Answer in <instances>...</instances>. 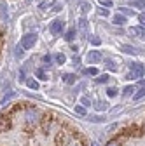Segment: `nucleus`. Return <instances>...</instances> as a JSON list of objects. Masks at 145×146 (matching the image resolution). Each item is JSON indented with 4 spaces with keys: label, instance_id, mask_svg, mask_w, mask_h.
<instances>
[{
    "label": "nucleus",
    "instance_id": "obj_8",
    "mask_svg": "<svg viewBox=\"0 0 145 146\" xmlns=\"http://www.w3.org/2000/svg\"><path fill=\"white\" fill-rule=\"evenodd\" d=\"M107 108H108V104L105 101H101V99H96L95 101V110H96V111H105Z\"/></svg>",
    "mask_w": 145,
    "mask_h": 146
},
{
    "label": "nucleus",
    "instance_id": "obj_19",
    "mask_svg": "<svg viewBox=\"0 0 145 146\" xmlns=\"http://www.w3.org/2000/svg\"><path fill=\"white\" fill-rule=\"evenodd\" d=\"M26 85H28L30 89H33V90H37V89H39V82H37V80H33V78H28V80H26Z\"/></svg>",
    "mask_w": 145,
    "mask_h": 146
},
{
    "label": "nucleus",
    "instance_id": "obj_1",
    "mask_svg": "<svg viewBox=\"0 0 145 146\" xmlns=\"http://www.w3.org/2000/svg\"><path fill=\"white\" fill-rule=\"evenodd\" d=\"M143 73H145V68L142 66V64H138V63H133L131 64V71L128 73V80H136V78H142L143 77Z\"/></svg>",
    "mask_w": 145,
    "mask_h": 146
},
{
    "label": "nucleus",
    "instance_id": "obj_20",
    "mask_svg": "<svg viewBox=\"0 0 145 146\" xmlns=\"http://www.w3.org/2000/svg\"><path fill=\"white\" fill-rule=\"evenodd\" d=\"M75 113L81 115V117H84V115H86V106H82V104H75Z\"/></svg>",
    "mask_w": 145,
    "mask_h": 146
},
{
    "label": "nucleus",
    "instance_id": "obj_28",
    "mask_svg": "<svg viewBox=\"0 0 145 146\" xmlns=\"http://www.w3.org/2000/svg\"><path fill=\"white\" fill-rule=\"evenodd\" d=\"M133 7H145V0H135V2H131Z\"/></svg>",
    "mask_w": 145,
    "mask_h": 146
},
{
    "label": "nucleus",
    "instance_id": "obj_34",
    "mask_svg": "<svg viewBox=\"0 0 145 146\" xmlns=\"http://www.w3.org/2000/svg\"><path fill=\"white\" fill-rule=\"evenodd\" d=\"M138 21L142 23V26H145V12H142V14L138 16Z\"/></svg>",
    "mask_w": 145,
    "mask_h": 146
},
{
    "label": "nucleus",
    "instance_id": "obj_37",
    "mask_svg": "<svg viewBox=\"0 0 145 146\" xmlns=\"http://www.w3.org/2000/svg\"><path fill=\"white\" fill-rule=\"evenodd\" d=\"M79 64H81V59L77 56H74V66H79Z\"/></svg>",
    "mask_w": 145,
    "mask_h": 146
},
{
    "label": "nucleus",
    "instance_id": "obj_5",
    "mask_svg": "<svg viewBox=\"0 0 145 146\" xmlns=\"http://www.w3.org/2000/svg\"><path fill=\"white\" fill-rule=\"evenodd\" d=\"M101 61V52L100 50H89L87 52V63H98Z\"/></svg>",
    "mask_w": 145,
    "mask_h": 146
},
{
    "label": "nucleus",
    "instance_id": "obj_17",
    "mask_svg": "<svg viewBox=\"0 0 145 146\" xmlns=\"http://www.w3.org/2000/svg\"><path fill=\"white\" fill-rule=\"evenodd\" d=\"M23 54H25V47H23V45H16L14 56H16V58H23Z\"/></svg>",
    "mask_w": 145,
    "mask_h": 146
},
{
    "label": "nucleus",
    "instance_id": "obj_6",
    "mask_svg": "<svg viewBox=\"0 0 145 146\" xmlns=\"http://www.w3.org/2000/svg\"><path fill=\"white\" fill-rule=\"evenodd\" d=\"M130 33L145 40V26H133V28H130Z\"/></svg>",
    "mask_w": 145,
    "mask_h": 146
},
{
    "label": "nucleus",
    "instance_id": "obj_11",
    "mask_svg": "<svg viewBox=\"0 0 145 146\" xmlns=\"http://www.w3.org/2000/svg\"><path fill=\"white\" fill-rule=\"evenodd\" d=\"M121 50L126 52V54H131V56H133V54H138V50L133 45H121Z\"/></svg>",
    "mask_w": 145,
    "mask_h": 146
},
{
    "label": "nucleus",
    "instance_id": "obj_4",
    "mask_svg": "<svg viewBox=\"0 0 145 146\" xmlns=\"http://www.w3.org/2000/svg\"><path fill=\"white\" fill-rule=\"evenodd\" d=\"M63 28H65V21L63 19H54L51 23V26H49V30H51L52 35H60L63 31Z\"/></svg>",
    "mask_w": 145,
    "mask_h": 146
},
{
    "label": "nucleus",
    "instance_id": "obj_35",
    "mask_svg": "<svg viewBox=\"0 0 145 146\" xmlns=\"http://www.w3.org/2000/svg\"><path fill=\"white\" fill-rule=\"evenodd\" d=\"M98 14H100V16H103V17H107V16H108V9H100V11H98Z\"/></svg>",
    "mask_w": 145,
    "mask_h": 146
},
{
    "label": "nucleus",
    "instance_id": "obj_30",
    "mask_svg": "<svg viewBox=\"0 0 145 146\" xmlns=\"http://www.w3.org/2000/svg\"><path fill=\"white\" fill-rule=\"evenodd\" d=\"M81 103H82V106H91V99H89L87 96H82Z\"/></svg>",
    "mask_w": 145,
    "mask_h": 146
},
{
    "label": "nucleus",
    "instance_id": "obj_33",
    "mask_svg": "<svg viewBox=\"0 0 145 146\" xmlns=\"http://www.w3.org/2000/svg\"><path fill=\"white\" fill-rule=\"evenodd\" d=\"M101 2V5H105V7H112V0H100Z\"/></svg>",
    "mask_w": 145,
    "mask_h": 146
},
{
    "label": "nucleus",
    "instance_id": "obj_16",
    "mask_svg": "<svg viewBox=\"0 0 145 146\" xmlns=\"http://www.w3.org/2000/svg\"><path fill=\"white\" fill-rule=\"evenodd\" d=\"M74 38H75V28H72V30H68V31H66L65 40H66V42H72Z\"/></svg>",
    "mask_w": 145,
    "mask_h": 146
},
{
    "label": "nucleus",
    "instance_id": "obj_36",
    "mask_svg": "<svg viewBox=\"0 0 145 146\" xmlns=\"http://www.w3.org/2000/svg\"><path fill=\"white\" fill-rule=\"evenodd\" d=\"M52 11H61V4L60 2H54L52 4Z\"/></svg>",
    "mask_w": 145,
    "mask_h": 146
},
{
    "label": "nucleus",
    "instance_id": "obj_7",
    "mask_svg": "<svg viewBox=\"0 0 145 146\" xmlns=\"http://www.w3.org/2000/svg\"><path fill=\"white\" fill-rule=\"evenodd\" d=\"M63 82L68 84V85H74L77 82V75H74V73H65V75H63Z\"/></svg>",
    "mask_w": 145,
    "mask_h": 146
},
{
    "label": "nucleus",
    "instance_id": "obj_38",
    "mask_svg": "<svg viewBox=\"0 0 145 146\" xmlns=\"http://www.w3.org/2000/svg\"><path fill=\"white\" fill-rule=\"evenodd\" d=\"M107 146H121V144H119V143H117V141H110V143H108V144H107Z\"/></svg>",
    "mask_w": 145,
    "mask_h": 146
},
{
    "label": "nucleus",
    "instance_id": "obj_3",
    "mask_svg": "<svg viewBox=\"0 0 145 146\" xmlns=\"http://www.w3.org/2000/svg\"><path fill=\"white\" fill-rule=\"evenodd\" d=\"M35 44H37V35H35V33H26L21 38V45L25 49H32Z\"/></svg>",
    "mask_w": 145,
    "mask_h": 146
},
{
    "label": "nucleus",
    "instance_id": "obj_24",
    "mask_svg": "<svg viewBox=\"0 0 145 146\" xmlns=\"http://www.w3.org/2000/svg\"><path fill=\"white\" fill-rule=\"evenodd\" d=\"M108 78H110L108 75H100V77L96 78V82H98V84H107V82H108Z\"/></svg>",
    "mask_w": 145,
    "mask_h": 146
},
{
    "label": "nucleus",
    "instance_id": "obj_27",
    "mask_svg": "<svg viewBox=\"0 0 145 146\" xmlns=\"http://www.w3.org/2000/svg\"><path fill=\"white\" fill-rule=\"evenodd\" d=\"M12 96H14V92H12V90H11V92H9L7 96H4V99H2V101H0V106H4V104H5V103H7V101H9V99L12 98Z\"/></svg>",
    "mask_w": 145,
    "mask_h": 146
},
{
    "label": "nucleus",
    "instance_id": "obj_2",
    "mask_svg": "<svg viewBox=\"0 0 145 146\" xmlns=\"http://www.w3.org/2000/svg\"><path fill=\"white\" fill-rule=\"evenodd\" d=\"M40 118V113H39V110H35V108H26V111H25V120L28 123H37Z\"/></svg>",
    "mask_w": 145,
    "mask_h": 146
},
{
    "label": "nucleus",
    "instance_id": "obj_18",
    "mask_svg": "<svg viewBox=\"0 0 145 146\" xmlns=\"http://www.w3.org/2000/svg\"><path fill=\"white\" fill-rule=\"evenodd\" d=\"M54 61H56L58 64H63L66 61V56H65V54H61V52H58L56 56H54Z\"/></svg>",
    "mask_w": 145,
    "mask_h": 146
},
{
    "label": "nucleus",
    "instance_id": "obj_31",
    "mask_svg": "<svg viewBox=\"0 0 145 146\" xmlns=\"http://www.w3.org/2000/svg\"><path fill=\"white\" fill-rule=\"evenodd\" d=\"M37 77H39L40 80H47V75H46L44 70H39V71H37Z\"/></svg>",
    "mask_w": 145,
    "mask_h": 146
},
{
    "label": "nucleus",
    "instance_id": "obj_21",
    "mask_svg": "<svg viewBox=\"0 0 145 146\" xmlns=\"http://www.w3.org/2000/svg\"><path fill=\"white\" fill-rule=\"evenodd\" d=\"M81 9H82V12H89L93 9V5H91V2H82L81 4Z\"/></svg>",
    "mask_w": 145,
    "mask_h": 146
},
{
    "label": "nucleus",
    "instance_id": "obj_14",
    "mask_svg": "<svg viewBox=\"0 0 145 146\" xmlns=\"http://www.w3.org/2000/svg\"><path fill=\"white\" fill-rule=\"evenodd\" d=\"M89 42H91V45L98 47L101 44V38H100V36H96V35H89Z\"/></svg>",
    "mask_w": 145,
    "mask_h": 146
},
{
    "label": "nucleus",
    "instance_id": "obj_15",
    "mask_svg": "<svg viewBox=\"0 0 145 146\" xmlns=\"http://www.w3.org/2000/svg\"><path fill=\"white\" fill-rule=\"evenodd\" d=\"M133 92H136L133 85H131V87H126V89L122 90V96H124V98H131V96H133Z\"/></svg>",
    "mask_w": 145,
    "mask_h": 146
},
{
    "label": "nucleus",
    "instance_id": "obj_13",
    "mask_svg": "<svg viewBox=\"0 0 145 146\" xmlns=\"http://www.w3.org/2000/svg\"><path fill=\"white\" fill-rule=\"evenodd\" d=\"M89 122H93V123L105 122V115H89Z\"/></svg>",
    "mask_w": 145,
    "mask_h": 146
},
{
    "label": "nucleus",
    "instance_id": "obj_26",
    "mask_svg": "<svg viewBox=\"0 0 145 146\" xmlns=\"http://www.w3.org/2000/svg\"><path fill=\"white\" fill-rule=\"evenodd\" d=\"M107 94L110 96V98H114V96H117V89L115 87H108L107 89Z\"/></svg>",
    "mask_w": 145,
    "mask_h": 146
},
{
    "label": "nucleus",
    "instance_id": "obj_9",
    "mask_svg": "<svg viewBox=\"0 0 145 146\" xmlns=\"http://www.w3.org/2000/svg\"><path fill=\"white\" fill-rule=\"evenodd\" d=\"M79 30L82 31V35H87V19L86 17H81L79 19Z\"/></svg>",
    "mask_w": 145,
    "mask_h": 146
},
{
    "label": "nucleus",
    "instance_id": "obj_29",
    "mask_svg": "<svg viewBox=\"0 0 145 146\" xmlns=\"http://www.w3.org/2000/svg\"><path fill=\"white\" fill-rule=\"evenodd\" d=\"M121 12L126 14V16H135V12H133L131 9H128V7H121Z\"/></svg>",
    "mask_w": 145,
    "mask_h": 146
},
{
    "label": "nucleus",
    "instance_id": "obj_25",
    "mask_svg": "<svg viewBox=\"0 0 145 146\" xmlns=\"http://www.w3.org/2000/svg\"><path fill=\"white\" fill-rule=\"evenodd\" d=\"M84 75H98V70L96 68H87V70H84Z\"/></svg>",
    "mask_w": 145,
    "mask_h": 146
},
{
    "label": "nucleus",
    "instance_id": "obj_22",
    "mask_svg": "<svg viewBox=\"0 0 145 146\" xmlns=\"http://www.w3.org/2000/svg\"><path fill=\"white\" fill-rule=\"evenodd\" d=\"M143 96H145V87H142L136 94H133V99H135V101H138V99H142Z\"/></svg>",
    "mask_w": 145,
    "mask_h": 146
},
{
    "label": "nucleus",
    "instance_id": "obj_12",
    "mask_svg": "<svg viewBox=\"0 0 145 146\" xmlns=\"http://www.w3.org/2000/svg\"><path fill=\"white\" fill-rule=\"evenodd\" d=\"M103 63H105V66L110 70V71H117V63H115L114 59H105Z\"/></svg>",
    "mask_w": 145,
    "mask_h": 146
},
{
    "label": "nucleus",
    "instance_id": "obj_39",
    "mask_svg": "<svg viewBox=\"0 0 145 146\" xmlns=\"http://www.w3.org/2000/svg\"><path fill=\"white\" fill-rule=\"evenodd\" d=\"M91 146H100V144H98L96 141H93V143H91Z\"/></svg>",
    "mask_w": 145,
    "mask_h": 146
},
{
    "label": "nucleus",
    "instance_id": "obj_23",
    "mask_svg": "<svg viewBox=\"0 0 145 146\" xmlns=\"http://www.w3.org/2000/svg\"><path fill=\"white\" fill-rule=\"evenodd\" d=\"M0 14H2V17L7 19V5H4L2 2H0Z\"/></svg>",
    "mask_w": 145,
    "mask_h": 146
},
{
    "label": "nucleus",
    "instance_id": "obj_10",
    "mask_svg": "<svg viewBox=\"0 0 145 146\" xmlns=\"http://www.w3.org/2000/svg\"><path fill=\"white\" fill-rule=\"evenodd\" d=\"M112 21H114V25H115V26H122V25L126 23V17H124L122 14H115Z\"/></svg>",
    "mask_w": 145,
    "mask_h": 146
},
{
    "label": "nucleus",
    "instance_id": "obj_32",
    "mask_svg": "<svg viewBox=\"0 0 145 146\" xmlns=\"http://www.w3.org/2000/svg\"><path fill=\"white\" fill-rule=\"evenodd\" d=\"M42 61H44V63H46V64L49 66V64H51V61H52V56H49V54H46V56H42Z\"/></svg>",
    "mask_w": 145,
    "mask_h": 146
}]
</instances>
